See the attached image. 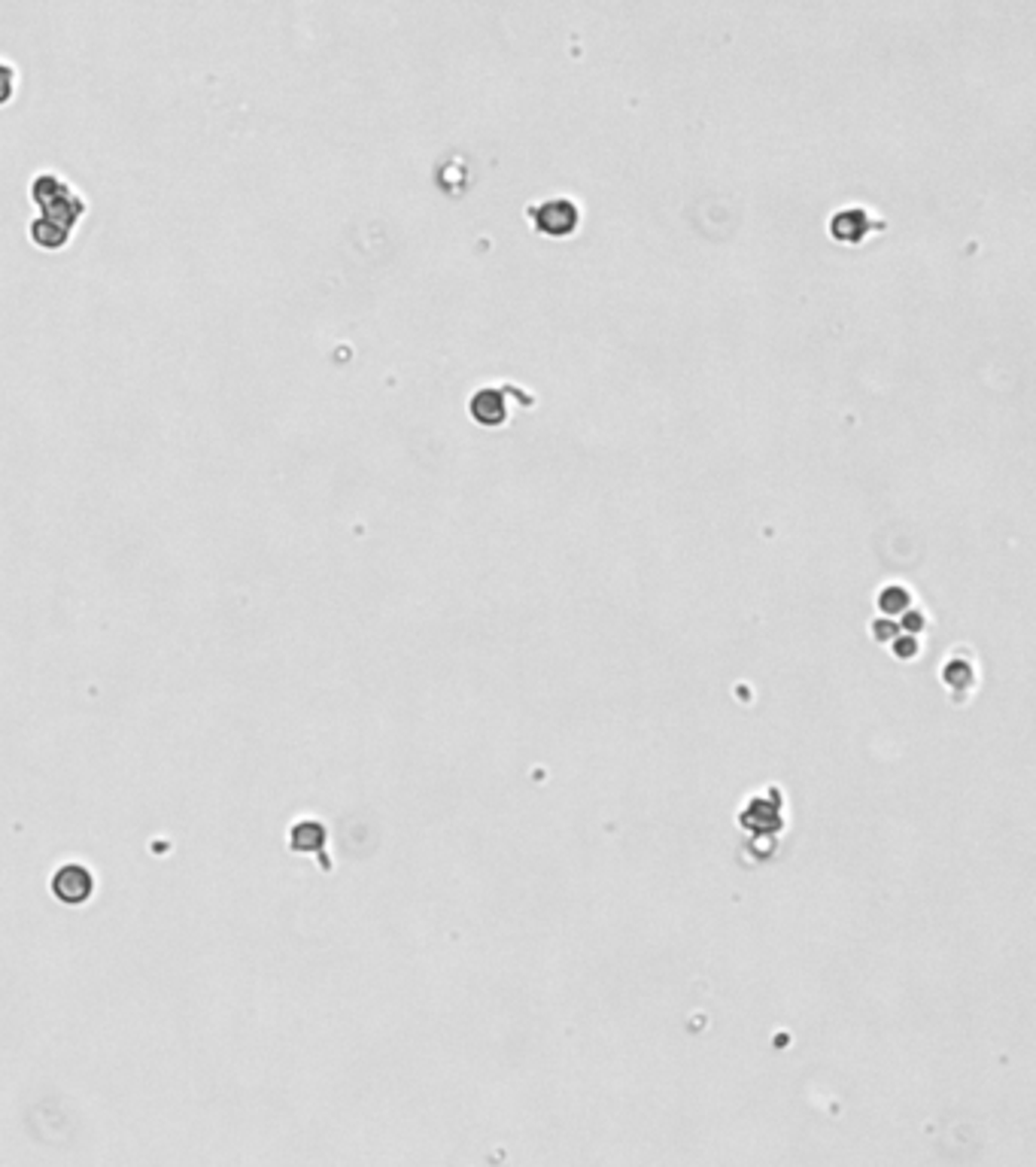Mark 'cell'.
<instances>
[{
    "label": "cell",
    "instance_id": "1",
    "mask_svg": "<svg viewBox=\"0 0 1036 1167\" xmlns=\"http://www.w3.org/2000/svg\"><path fill=\"white\" fill-rule=\"evenodd\" d=\"M536 228L542 234H551V237H566L578 228V204H572L569 198H554V201H545L539 207L530 210Z\"/></svg>",
    "mask_w": 1036,
    "mask_h": 1167
},
{
    "label": "cell",
    "instance_id": "2",
    "mask_svg": "<svg viewBox=\"0 0 1036 1167\" xmlns=\"http://www.w3.org/2000/svg\"><path fill=\"white\" fill-rule=\"evenodd\" d=\"M53 894L62 900V903H68V906H80V903H86L92 894H95V879H92V873L86 870V867H77V864H68V867H62L56 876H53Z\"/></svg>",
    "mask_w": 1036,
    "mask_h": 1167
},
{
    "label": "cell",
    "instance_id": "3",
    "mask_svg": "<svg viewBox=\"0 0 1036 1167\" xmlns=\"http://www.w3.org/2000/svg\"><path fill=\"white\" fill-rule=\"evenodd\" d=\"M471 417L480 426H501L507 420L504 393H501L498 386H486V389H480V393L471 399Z\"/></svg>",
    "mask_w": 1036,
    "mask_h": 1167
},
{
    "label": "cell",
    "instance_id": "4",
    "mask_svg": "<svg viewBox=\"0 0 1036 1167\" xmlns=\"http://www.w3.org/2000/svg\"><path fill=\"white\" fill-rule=\"evenodd\" d=\"M292 849L301 852V855H313V852H322L325 846V828L316 824V821H301L292 828V837H289Z\"/></svg>",
    "mask_w": 1036,
    "mask_h": 1167
},
{
    "label": "cell",
    "instance_id": "5",
    "mask_svg": "<svg viewBox=\"0 0 1036 1167\" xmlns=\"http://www.w3.org/2000/svg\"><path fill=\"white\" fill-rule=\"evenodd\" d=\"M833 225H848V228H836L833 234L839 237V240H860L866 231H869V219H866V213H860V210H848V213H836V219H833Z\"/></svg>",
    "mask_w": 1036,
    "mask_h": 1167
},
{
    "label": "cell",
    "instance_id": "6",
    "mask_svg": "<svg viewBox=\"0 0 1036 1167\" xmlns=\"http://www.w3.org/2000/svg\"><path fill=\"white\" fill-rule=\"evenodd\" d=\"M13 89H16V77H13V68L0 62V104H7L13 98Z\"/></svg>",
    "mask_w": 1036,
    "mask_h": 1167
},
{
    "label": "cell",
    "instance_id": "7",
    "mask_svg": "<svg viewBox=\"0 0 1036 1167\" xmlns=\"http://www.w3.org/2000/svg\"><path fill=\"white\" fill-rule=\"evenodd\" d=\"M909 590L906 587H900V584H893V587H887L884 593H881V608L887 611L890 605H909Z\"/></svg>",
    "mask_w": 1036,
    "mask_h": 1167
}]
</instances>
